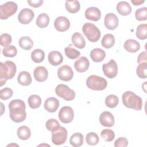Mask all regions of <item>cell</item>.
Masks as SVG:
<instances>
[{"label": "cell", "mask_w": 147, "mask_h": 147, "mask_svg": "<svg viewBox=\"0 0 147 147\" xmlns=\"http://www.w3.org/2000/svg\"><path fill=\"white\" fill-rule=\"evenodd\" d=\"M31 58L34 63H41L43 61L45 58L44 52L40 49H36L32 52Z\"/></svg>", "instance_id": "1f68e13d"}, {"label": "cell", "mask_w": 147, "mask_h": 147, "mask_svg": "<svg viewBox=\"0 0 147 147\" xmlns=\"http://www.w3.org/2000/svg\"><path fill=\"white\" fill-rule=\"evenodd\" d=\"M101 13L100 10L96 7H90L85 11L86 18L90 21H98L100 20Z\"/></svg>", "instance_id": "e0dca14e"}, {"label": "cell", "mask_w": 147, "mask_h": 147, "mask_svg": "<svg viewBox=\"0 0 147 147\" xmlns=\"http://www.w3.org/2000/svg\"><path fill=\"white\" fill-rule=\"evenodd\" d=\"M2 53L5 57H13L16 56L17 50L14 45H9L2 49Z\"/></svg>", "instance_id": "60d3db41"}, {"label": "cell", "mask_w": 147, "mask_h": 147, "mask_svg": "<svg viewBox=\"0 0 147 147\" xmlns=\"http://www.w3.org/2000/svg\"><path fill=\"white\" fill-rule=\"evenodd\" d=\"M34 16V14L32 10L28 8H24L18 14V20L22 24H28L33 20Z\"/></svg>", "instance_id": "7c38bea8"}, {"label": "cell", "mask_w": 147, "mask_h": 147, "mask_svg": "<svg viewBox=\"0 0 147 147\" xmlns=\"http://www.w3.org/2000/svg\"><path fill=\"white\" fill-rule=\"evenodd\" d=\"M65 53L67 57L70 59H76L80 55V52L72 48L71 44L65 48Z\"/></svg>", "instance_id": "e575fe53"}, {"label": "cell", "mask_w": 147, "mask_h": 147, "mask_svg": "<svg viewBox=\"0 0 147 147\" xmlns=\"http://www.w3.org/2000/svg\"><path fill=\"white\" fill-rule=\"evenodd\" d=\"M87 87L95 91H102L105 90L107 86V80L99 76L93 75L90 76L86 80Z\"/></svg>", "instance_id": "277c9868"}, {"label": "cell", "mask_w": 147, "mask_h": 147, "mask_svg": "<svg viewBox=\"0 0 147 147\" xmlns=\"http://www.w3.org/2000/svg\"><path fill=\"white\" fill-rule=\"evenodd\" d=\"M56 95L67 101H71L75 98V93L73 90L65 84H60L55 88Z\"/></svg>", "instance_id": "8992f818"}, {"label": "cell", "mask_w": 147, "mask_h": 147, "mask_svg": "<svg viewBox=\"0 0 147 147\" xmlns=\"http://www.w3.org/2000/svg\"><path fill=\"white\" fill-rule=\"evenodd\" d=\"M59 106V100L54 97H50L46 99L44 103V109L49 113L55 112Z\"/></svg>", "instance_id": "d6986e66"}, {"label": "cell", "mask_w": 147, "mask_h": 147, "mask_svg": "<svg viewBox=\"0 0 147 147\" xmlns=\"http://www.w3.org/2000/svg\"><path fill=\"white\" fill-rule=\"evenodd\" d=\"M100 136L105 141L111 142L115 138V133L112 130L106 129L101 131Z\"/></svg>", "instance_id": "f35d334b"}, {"label": "cell", "mask_w": 147, "mask_h": 147, "mask_svg": "<svg viewBox=\"0 0 147 147\" xmlns=\"http://www.w3.org/2000/svg\"><path fill=\"white\" fill-rule=\"evenodd\" d=\"M49 22V17L46 13H41L38 15L36 20V25L40 28L47 27Z\"/></svg>", "instance_id": "f546056e"}, {"label": "cell", "mask_w": 147, "mask_h": 147, "mask_svg": "<svg viewBox=\"0 0 147 147\" xmlns=\"http://www.w3.org/2000/svg\"><path fill=\"white\" fill-rule=\"evenodd\" d=\"M102 70L106 76L110 79L115 78L118 74V66L116 61L111 59L102 65Z\"/></svg>", "instance_id": "9c48e42d"}, {"label": "cell", "mask_w": 147, "mask_h": 147, "mask_svg": "<svg viewBox=\"0 0 147 147\" xmlns=\"http://www.w3.org/2000/svg\"><path fill=\"white\" fill-rule=\"evenodd\" d=\"M136 72L140 78L146 79L147 77V62L140 63L137 67Z\"/></svg>", "instance_id": "8d00e7d4"}, {"label": "cell", "mask_w": 147, "mask_h": 147, "mask_svg": "<svg viewBox=\"0 0 147 147\" xmlns=\"http://www.w3.org/2000/svg\"><path fill=\"white\" fill-rule=\"evenodd\" d=\"M147 9L146 7H141L136 10L135 13L136 18L138 21H145L147 18Z\"/></svg>", "instance_id": "b9f144b4"}, {"label": "cell", "mask_w": 147, "mask_h": 147, "mask_svg": "<svg viewBox=\"0 0 147 147\" xmlns=\"http://www.w3.org/2000/svg\"><path fill=\"white\" fill-rule=\"evenodd\" d=\"M99 141L98 136L94 132H90L86 135V141L90 145H95L99 142Z\"/></svg>", "instance_id": "ab89813d"}, {"label": "cell", "mask_w": 147, "mask_h": 147, "mask_svg": "<svg viewBox=\"0 0 147 147\" xmlns=\"http://www.w3.org/2000/svg\"><path fill=\"white\" fill-rule=\"evenodd\" d=\"M104 24L107 29L114 30L118 25V18L115 14L113 13H108L105 17Z\"/></svg>", "instance_id": "5bb4252c"}, {"label": "cell", "mask_w": 147, "mask_h": 147, "mask_svg": "<svg viewBox=\"0 0 147 147\" xmlns=\"http://www.w3.org/2000/svg\"><path fill=\"white\" fill-rule=\"evenodd\" d=\"M10 110V117L11 119L16 123L24 121L26 117L25 111V104L21 99L12 100L9 104Z\"/></svg>", "instance_id": "6da1fadb"}, {"label": "cell", "mask_w": 147, "mask_h": 147, "mask_svg": "<svg viewBox=\"0 0 147 147\" xmlns=\"http://www.w3.org/2000/svg\"><path fill=\"white\" fill-rule=\"evenodd\" d=\"M128 145V141L125 137H119L116 141L114 143V146L116 147L119 146H123L126 147Z\"/></svg>", "instance_id": "f6af8a7d"}, {"label": "cell", "mask_w": 147, "mask_h": 147, "mask_svg": "<svg viewBox=\"0 0 147 147\" xmlns=\"http://www.w3.org/2000/svg\"><path fill=\"white\" fill-rule=\"evenodd\" d=\"M29 106L30 108L35 109L38 108L41 104V99L37 95H32L28 99Z\"/></svg>", "instance_id": "d6a6232c"}, {"label": "cell", "mask_w": 147, "mask_h": 147, "mask_svg": "<svg viewBox=\"0 0 147 147\" xmlns=\"http://www.w3.org/2000/svg\"><path fill=\"white\" fill-rule=\"evenodd\" d=\"M20 47L24 50H29L33 46V41L28 36H24L19 40Z\"/></svg>", "instance_id": "4dcf8cb0"}, {"label": "cell", "mask_w": 147, "mask_h": 147, "mask_svg": "<svg viewBox=\"0 0 147 147\" xmlns=\"http://www.w3.org/2000/svg\"><path fill=\"white\" fill-rule=\"evenodd\" d=\"M54 26L59 32H65L69 28L70 22L67 17L60 16L57 17L55 20Z\"/></svg>", "instance_id": "4fadbf2b"}, {"label": "cell", "mask_w": 147, "mask_h": 147, "mask_svg": "<svg viewBox=\"0 0 147 147\" xmlns=\"http://www.w3.org/2000/svg\"><path fill=\"white\" fill-rule=\"evenodd\" d=\"M146 52H141L137 59V63H141L142 62H147V59H146Z\"/></svg>", "instance_id": "7dc6e473"}, {"label": "cell", "mask_w": 147, "mask_h": 147, "mask_svg": "<svg viewBox=\"0 0 147 147\" xmlns=\"http://www.w3.org/2000/svg\"><path fill=\"white\" fill-rule=\"evenodd\" d=\"M45 127L49 131L53 132L57 130L60 127V125L57 120L54 118H51L46 122Z\"/></svg>", "instance_id": "d590c367"}, {"label": "cell", "mask_w": 147, "mask_h": 147, "mask_svg": "<svg viewBox=\"0 0 147 147\" xmlns=\"http://www.w3.org/2000/svg\"><path fill=\"white\" fill-rule=\"evenodd\" d=\"M122 100L124 106L129 109L140 111L142 107V99L132 91L125 92L122 96Z\"/></svg>", "instance_id": "3957f363"}, {"label": "cell", "mask_w": 147, "mask_h": 147, "mask_svg": "<svg viewBox=\"0 0 147 147\" xmlns=\"http://www.w3.org/2000/svg\"><path fill=\"white\" fill-rule=\"evenodd\" d=\"M99 122L100 124L105 127H112L114 124V117L109 111H103L99 116Z\"/></svg>", "instance_id": "9a60e30c"}, {"label": "cell", "mask_w": 147, "mask_h": 147, "mask_svg": "<svg viewBox=\"0 0 147 147\" xmlns=\"http://www.w3.org/2000/svg\"><path fill=\"white\" fill-rule=\"evenodd\" d=\"M90 62L86 57L82 56L78 58L74 63V67L76 70L80 73L86 72L89 67Z\"/></svg>", "instance_id": "2e32d148"}, {"label": "cell", "mask_w": 147, "mask_h": 147, "mask_svg": "<svg viewBox=\"0 0 147 147\" xmlns=\"http://www.w3.org/2000/svg\"><path fill=\"white\" fill-rule=\"evenodd\" d=\"M48 59L51 65L57 66L63 62V57L60 52L55 51L51 52L48 54Z\"/></svg>", "instance_id": "ffe728a7"}, {"label": "cell", "mask_w": 147, "mask_h": 147, "mask_svg": "<svg viewBox=\"0 0 147 147\" xmlns=\"http://www.w3.org/2000/svg\"><path fill=\"white\" fill-rule=\"evenodd\" d=\"M146 82H145V83H144L145 86L144 87V86L142 85V88L144 89V91H145V92H146V89H145V88H146Z\"/></svg>", "instance_id": "681fc988"}, {"label": "cell", "mask_w": 147, "mask_h": 147, "mask_svg": "<svg viewBox=\"0 0 147 147\" xmlns=\"http://www.w3.org/2000/svg\"><path fill=\"white\" fill-rule=\"evenodd\" d=\"M57 75L60 80L68 82L72 79L74 72L71 67L67 65H64L58 68Z\"/></svg>", "instance_id": "8fae6325"}, {"label": "cell", "mask_w": 147, "mask_h": 147, "mask_svg": "<svg viewBox=\"0 0 147 147\" xmlns=\"http://www.w3.org/2000/svg\"><path fill=\"white\" fill-rule=\"evenodd\" d=\"M71 40L74 45L79 49H83L86 46L85 39L79 32H76L72 34Z\"/></svg>", "instance_id": "7402d4cb"}, {"label": "cell", "mask_w": 147, "mask_h": 147, "mask_svg": "<svg viewBox=\"0 0 147 147\" xmlns=\"http://www.w3.org/2000/svg\"><path fill=\"white\" fill-rule=\"evenodd\" d=\"M106 57L105 52L100 48H95L90 52V57L94 62H100Z\"/></svg>", "instance_id": "cb8c5ba5"}, {"label": "cell", "mask_w": 147, "mask_h": 147, "mask_svg": "<svg viewBox=\"0 0 147 147\" xmlns=\"http://www.w3.org/2000/svg\"><path fill=\"white\" fill-rule=\"evenodd\" d=\"M13 94V90L8 87L4 88L0 91V98L2 100H7L10 98Z\"/></svg>", "instance_id": "7bdbcfd3"}, {"label": "cell", "mask_w": 147, "mask_h": 147, "mask_svg": "<svg viewBox=\"0 0 147 147\" xmlns=\"http://www.w3.org/2000/svg\"><path fill=\"white\" fill-rule=\"evenodd\" d=\"M117 10L122 16H128L131 12V7L126 1H121L117 5Z\"/></svg>", "instance_id": "603a6c76"}, {"label": "cell", "mask_w": 147, "mask_h": 147, "mask_svg": "<svg viewBox=\"0 0 147 147\" xmlns=\"http://www.w3.org/2000/svg\"><path fill=\"white\" fill-rule=\"evenodd\" d=\"M17 81L22 86H29L32 83L31 75L27 71H21L17 77Z\"/></svg>", "instance_id": "d4e9b609"}, {"label": "cell", "mask_w": 147, "mask_h": 147, "mask_svg": "<svg viewBox=\"0 0 147 147\" xmlns=\"http://www.w3.org/2000/svg\"><path fill=\"white\" fill-rule=\"evenodd\" d=\"M123 47L126 51L131 53H135L140 49V44L135 40L129 39L125 42Z\"/></svg>", "instance_id": "44dd1931"}, {"label": "cell", "mask_w": 147, "mask_h": 147, "mask_svg": "<svg viewBox=\"0 0 147 147\" xmlns=\"http://www.w3.org/2000/svg\"><path fill=\"white\" fill-rule=\"evenodd\" d=\"M12 38L11 36L8 33H3L1 35L0 42L1 45L2 47H7L11 43Z\"/></svg>", "instance_id": "ee69618b"}, {"label": "cell", "mask_w": 147, "mask_h": 147, "mask_svg": "<svg viewBox=\"0 0 147 147\" xmlns=\"http://www.w3.org/2000/svg\"><path fill=\"white\" fill-rule=\"evenodd\" d=\"M74 112L72 107L63 106L59 112V118L64 123H70L74 119Z\"/></svg>", "instance_id": "30bf717a"}, {"label": "cell", "mask_w": 147, "mask_h": 147, "mask_svg": "<svg viewBox=\"0 0 147 147\" xmlns=\"http://www.w3.org/2000/svg\"><path fill=\"white\" fill-rule=\"evenodd\" d=\"M115 41V37L114 35L110 33H108L103 37L101 41V44L104 48L108 49L114 46Z\"/></svg>", "instance_id": "f1b7e54d"}, {"label": "cell", "mask_w": 147, "mask_h": 147, "mask_svg": "<svg viewBox=\"0 0 147 147\" xmlns=\"http://www.w3.org/2000/svg\"><path fill=\"white\" fill-rule=\"evenodd\" d=\"M43 1L42 0H31V1H27L28 3L29 4V6L34 7V8H37L38 7L40 6H41L43 3Z\"/></svg>", "instance_id": "bcb514c9"}, {"label": "cell", "mask_w": 147, "mask_h": 147, "mask_svg": "<svg viewBox=\"0 0 147 147\" xmlns=\"http://www.w3.org/2000/svg\"><path fill=\"white\" fill-rule=\"evenodd\" d=\"M65 9L70 13H77L80 8V5L78 1H65Z\"/></svg>", "instance_id": "484cf974"}, {"label": "cell", "mask_w": 147, "mask_h": 147, "mask_svg": "<svg viewBox=\"0 0 147 147\" xmlns=\"http://www.w3.org/2000/svg\"><path fill=\"white\" fill-rule=\"evenodd\" d=\"M18 6L16 3L9 1L1 5L0 6V18L6 20L13 16L17 10Z\"/></svg>", "instance_id": "52a82bcc"}, {"label": "cell", "mask_w": 147, "mask_h": 147, "mask_svg": "<svg viewBox=\"0 0 147 147\" xmlns=\"http://www.w3.org/2000/svg\"><path fill=\"white\" fill-rule=\"evenodd\" d=\"M119 102L118 98L113 94L109 95L105 99V105L109 108L115 107Z\"/></svg>", "instance_id": "74e56055"}, {"label": "cell", "mask_w": 147, "mask_h": 147, "mask_svg": "<svg viewBox=\"0 0 147 147\" xmlns=\"http://www.w3.org/2000/svg\"><path fill=\"white\" fill-rule=\"evenodd\" d=\"M70 144L74 147H79L83 144V136L80 133L73 134L69 138Z\"/></svg>", "instance_id": "4316f807"}, {"label": "cell", "mask_w": 147, "mask_h": 147, "mask_svg": "<svg viewBox=\"0 0 147 147\" xmlns=\"http://www.w3.org/2000/svg\"><path fill=\"white\" fill-rule=\"evenodd\" d=\"M17 71L15 63L11 61L0 63V86L5 84L8 79H12Z\"/></svg>", "instance_id": "7a4b0ae2"}, {"label": "cell", "mask_w": 147, "mask_h": 147, "mask_svg": "<svg viewBox=\"0 0 147 147\" xmlns=\"http://www.w3.org/2000/svg\"><path fill=\"white\" fill-rule=\"evenodd\" d=\"M35 79L39 82H43L47 80L48 76V72L43 66L37 67L33 72Z\"/></svg>", "instance_id": "ac0fdd59"}, {"label": "cell", "mask_w": 147, "mask_h": 147, "mask_svg": "<svg viewBox=\"0 0 147 147\" xmlns=\"http://www.w3.org/2000/svg\"><path fill=\"white\" fill-rule=\"evenodd\" d=\"M145 2V1H131V2L135 6L140 5L142 3H143Z\"/></svg>", "instance_id": "c3c4849f"}, {"label": "cell", "mask_w": 147, "mask_h": 147, "mask_svg": "<svg viewBox=\"0 0 147 147\" xmlns=\"http://www.w3.org/2000/svg\"><path fill=\"white\" fill-rule=\"evenodd\" d=\"M67 129L63 126H60L57 130L52 132V141L56 145L63 144L67 140Z\"/></svg>", "instance_id": "ba28073f"}, {"label": "cell", "mask_w": 147, "mask_h": 147, "mask_svg": "<svg viewBox=\"0 0 147 147\" xmlns=\"http://www.w3.org/2000/svg\"><path fill=\"white\" fill-rule=\"evenodd\" d=\"M17 134L20 139L22 140H26L30 138L31 136V131L28 126H21L17 129Z\"/></svg>", "instance_id": "83f0119b"}, {"label": "cell", "mask_w": 147, "mask_h": 147, "mask_svg": "<svg viewBox=\"0 0 147 147\" xmlns=\"http://www.w3.org/2000/svg\"><path fill=\"white\" fill-rule=\"evenodd\" d=\"M82 31L87 39L91 42H95L100 37V30L92 23H85L82 27Z\"/></svg>", "instance_id": "5b68a950"}, {"label": "cell", "mask_w": 147, "mask_h": 147, "mask_svg": "<svg viewBox=\"0 0 147 147\" xmlns=\"http://www.w3.org/2000/svg\"><path fill=\"white\" fill-rule=\"evenodd\" d=\"M136 36L140 40H145L147 38V25L142 24L139 25L137 28Z\"/></svg>", "instance_id": "836d02e7"}]
</instances>
